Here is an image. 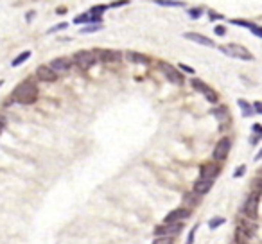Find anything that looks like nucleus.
<instances>
[{
	"label": "nucleus",
	"instance_id": "nucleus-1",
	"mask_svg": "<svg viewBox=\"0 0 262 244\" xmlns=\"http://www.w3.org/2000/svg\"><path fill=\"white\" fill-rule=\"evenodd\" d=\"M13 101L26 106L34 104L38 101V86L34 84V81L26 79L16 84V88L13 90Z\"/></svg>",
	"mask_w": 262,
	"mask_h": 244
},
{
	"label": "nucleus",
	"instance_id": "nucleus-2",
	"mask_svg": "<svg viewBox=\"0 0 262 244\" xmlns=\"http://www.w3.org/2000/svg\"><path fill=\"white\" fill-rule=\"evenodd\" d=\"M221 52L230 58H235V59H243V61H253L255 56L248 51L246 47L243 45H237V43H230V45H223L221 47Z\"/></svg>",
	"mask_w": 262,
	"mask_h": 244
},
{
	"label": "nucleus",
	"instance_id": "nucleus-3",
	"mask_svg": "<svg viewBox=\"0 0 262 244\" xmlns=\"http://www.w3.org/2000/svg\"><path fill=\"white\" fill-rule=\"evenodd\" d=\"M97 59H99V56L95 51H79V52H76V56H74V63H76L81 70L92 69V66L97 63Z\"/></svg>",
	"mask_w": 262,
	"mask_h": 244
},
{
	"label": "nucleus",
	"instance_id": "nucleus-4",
	"mask_svg": "<svg viewBox=\"0 0 262 244\" xmlns=\"http://www.w3.org/2000/svg\"><path fill=\"white\" fill-rule=\"evenodd\" d=\"M258 201H260V190H253L244 201L243 212L248 219H257L258 215Z\"/></svg>",
	"mask_w": 262,
	"mask_h": 244
},
{
	"label": "nucleus",
	"instance_id": "nucleus-5",
	"mask_svg": "<svg viewBox=\"0 0 262 244\" xmlns=\"http://www.w3.org/2000/svg\"><path fill=\"white\" fill-rule=\"evenodd\" d=\"M158 69L160 72L165 76V79L172 84H183V76L180 74V70H176V66H172L171 63H165V61H160L158 63Z\"/></svg>",
	"mask_w": 262,
	"mask_h": 244
},
{
	"label": "nucleus",
	"instance_id": "nucleus-6",
	"mask_svg": "<svg viewBox=\"0 0 262 244\" xmlns=\"http://www.w3.org/2000/svg\"><path fill=\"white\" fill-rule=\"evenodd\" d=\"M183 225L182 223H165V225H160L155 228V235L157 237H176L180 232H182Z\"/></svg>",
	"mask_w": 262,
	"mask_h": 244
},
{
	"label": "nucleus",
	"instance_id": "nucleus-7",
	"mask_svg": "<svg viewBox=\"0 0 262 244\" xmlns=\"http://www.w3.org/2000/svg\"><path fill=\"white\" fill-rule=\"evenodd\" d=\"M190 84H192L194 90H198L200 94H203L205 99H207L208 102H212V104H215V102H217V94H215V92L212 90L207 83H203L201 79H192V83H190Z\"/></svg>",
	"mask_w": 262,
	"mask_h": 244
},
{
	"label": "nucleus",
	"instance_id": "nucleus-8",
	"mask_svg": "<svg viewBox=\"0 0 262 244\" xmlns=\"http://www.w3.org/2000/svg\"><path fill=\"white\" fill-rule=\"evenodd\" d=\"M230 147H232V140L230 139H221L217 144H215V147H214V153H212V157H214V160H217V162H221V160H225L226 157H228V153H230Z\"/></svg>",
	"mask_w": 262,
	"mask_h": 244
},
{
	"label": "nucleus",
	"instance_id": "nucleus-9",
	"mask_svg": "<svg viewBox=\"0 0 262 244\" xmlns=\"http://www.w3.org/2000/svg\"><path fill=\"white\" fill-rule=\"evenodd\" d=\"M253 239V228L251 226H243L239 225L235 228V242L237 244H250Z\"/></svg>",
	"mask_w": 262,
	"mask_h": 244
},
{
	"label": "nucleus",
	"instance_id": "nucleus-10",
	"mask_svg": "<svg viewBox=\"0 0 262 244\" xmlns=\"http://www.w3.org/2000/svg\"><path fill=\"white\" fill-rule=\"evenodd\" d=\"M36 77L40 81H45V83H52V81L58 79V72L51 65H41L36 69Z\"/></svg>",
	"mask_w": 262,
	"mask_h": 244
},
{
	"label": "nucleus",
	"instance_id": "nucleus-11",
	"mask_svg": "<svg viewBox=\"0 0 262 244\" xmlns=\"http://www.w3.org/2000/svg\"><path fill=\"white\" fill-rule=\"evenodd\" d=\"M183 38H187L189 41H194V43L198 45H203V47H215V43L210 40V38L203 36V34H198V33H185L183 34Z\"/></svg>",
	"mask_w": 262,
	"mask_h": 244
},
{
	"label": "nucleus",
	"instance_id": "nucleus-12",
	"mask_svg": "<svg viewBox=\"0 0 262 244\" xmlns=\"http://www.w3.org/2000/svg\"><path fill=\"white\" fill-rule=\"evenodd\" d=\"M190 212L189 208H176V210L169 212V215L165 217V223H182L183 219H189Z\"/></svg>",
	"mask_w": 262,
	"mask_h": 244
},
{
	"label": "nucleus",
	"instance_id": "nucleus-13",
	"mask_svg": "<svg viewBox=\"0 0 262 244\" xmlns=\"http://www.w3.org/2000/svg\"><path fill=\"white\" fill-rule=\"evenodd\" d=\"M232 24H233V26L246 27V29L250 31L251 34H255V36L262 38V27H260V26H257V24H253V22H248V20H239V18L232 20Z\"/></svg>",
	"mask_w": 262,
	"mask_h": 244
},
{
	"label": "nucleus",
	"instance_id": "nucleus-14",
	"mask_svg": "<svg viewBox=\"0 0 262 244\" xmlns=\"http://www.w3.org/2000/svg\"><path fill=\"white\" fill-rule=\"evenodd\" d=\"M219 176V167L214 164H205L203 167H201V174L200 178L203 180H210V182H214V178H217Z\"/></svg>",
	"mask_w": 262,
	"mask_h": 244
},
{
	"label": "nucleus",
	"instance_id": "nucleus-15",
	"mask_svg": "<svg viewBox=\"0 0 262 244\" xmlns=\"http://www.w3.org/2000/svg\"><path fill=\"white\" fill-rule=\"evenodd\" d=\"M212 183L210 180H203V178H198L196 183H194V192L198 194V196H203V194H207L208 190L212 189Z\"/></svg>",
	"mask_w": 262,
	"mask_h": 244
},
{
	"label": "nucleus",
	"instance_id": "nucleus-16",
	"mask_svg": "<svg viewBox=\"0 0 262 244\" xmlns=\"http://www.w3.org/2000/svg\"><path fill=\"white\" fill-rule=\"evenodd\" d=\"M101 61H119L120 52L117 51H108V49H101V51H95Z\"/></svg>",
	"mask_w": 262,
	"mask_h": 244
},
{
	"label": "nucleus",
	"instance_id": "nucleus-17",
	"mask_svg": "<svg viewBox=\"0 0 262 244\" xmlns=\"http://www.w3.org/2000/svg\"><path fill=\"white\" fill-rule=\"evenodd\" d=\"M70 65H72V59H69V58H58L51 63V66L56 72H67V70L70 69Z\"/></svg>",
	"mask_w": 262,
	"mask_h": 244
},
{
	"label": "nucleus",
	"instance_id": "nucleus-18",
	"mask_svg": "<svg viewBox=\"0 0 262 244\" xmlns=\"http://www.w3.org/2000/svg\"><path fill=\"white\" fill-rule=\"evenodd\" d=\"M124 56H126V59H127V61H131V63H140V65H147V61H149V59H147L144 54H140V52L127 51Z\"/></svg>",
	"mask_w": 262,
	"mask_h": 244
},
{
	"label": "nucleus",
	"instance_id": "nucleus-19",
	"mask_svg": "<svg viewBox=\"0 0 262 244\" xmlns=\"http://www.w3.org/2000/svg\"><path fill=\"white\" fill-rule=\"evenodd\" d=\"M237 104H239V108L243 109V112H244V115H246V117L255 115V108H253V106H250V104H248L246 101H243V99H239V101H237Z\"/></svg>",
	"mask_w": 262,
	"mask_h": 244
},
{
	"label": "nucleus",
	"instance_id": "nucleus-20",
	"mask_svg": "<svg viewBox=\"0 0 262 244\" xmlns=\"http://www.w3.org/2000/svg\"><path fill=\"white\" fill-rule=\"evenodd\" d=\"M29 58H31V52H29V51H24L22 54L18 56V58H16V59H13V63H11V65H13V66H20L24 61H27V59H29Z\"/></svg>",
	"mask_w": 262,
	"mask_h": 244
},
{
	"label": "nucleus",
	"instance_id": "nucleus-21",
	"mask_svg": "<svg viewBox=\"0 0 262 244\" xmlns=\"http://www.w3.org/2000/svg\"><path fill=\"white\" fill-rule=\"evenodd\" d=\"M74 22H76V24H92V15H90V13H84V15L77 16Z\"/></svg>",
	"mask_w": 262,
	"mask_h": 244
},
{
	"label": "nucleus",
	"instance_id": "nucleus-22",
	"mask_svg": "<svg viewBox=\"0 0 262 244\" xmlns=\"http://www.w3.org/2000/svg\"><path fill=\"white\" fill-rule=\"evenodd\" d=\"M172 240H174V237H157L153 244H174Z\"/></svg>",
	"mask_w": 262,
	"mask_h": 244
},
{
	"label": "nucleus",
	"instance_id": "nucleus-23",
	"mask_svg": "<svg viewBox=\"0 0 262 244\" xmlns=\"http://www.w3.org/2000/svg\"><path fill=\"white\" fill-rule=\"evenodd\" d=\"M223 223H225V219H223V217H214V219H210V221H208V226H210V230H215L217 226H221Z\"/></svg>",
	"mask_w": 262,
	"mask_h": 244
},
{
	"label": "nucleus",
	"instance_id": "nucleus-24",
	"mask_svg": "<svg viewBox=\"0 0 262 244\" xmlns=\"http://www.w3.org/2000/svg\"><path fill=\"white\" fill-rule=\"evenodd\" d=\"M157 4L158 6H164V8H182V2H162V0H160V2H157Z\"/></svg>",
	"mask_w": 262,
	"mask_h": 244
},
{
	"label": "nucleus",
	"instance_id": "nucleus-25",
	"mask_svg": "<svg viewBox=\"0 0 262 244\" xmlns=\"http://www.w3.org/2000/svg\"><path fill=\"white\" fill-rule=\"evenodd\" d=\"M102 27L101 26H88V27H83L81 29V33L83 34H86V33H97V31H101Z\"/></svg>",
	"mask_w": 262,
	"mask_h": 244
},
{
	"label": "nucleus",
	"instance_id": "nucleus-26",
	"mask_svg": "<svg viewBox=\"0 0 262 244\" xmlns=\"http://www.w3.org/2000/svg\"><path fill=\"white\" fill-rule=\"evenodd\" d=\"M178 69H182L183 72H187V74H194V72H196V70H194L192 66L185 65V63H180V65H178Z\"/></svg>",
	"mask_w": 262,
	"mask_h": 244
},
{
	"label": "nucleus",
	"instance_id": "nucleus-27",
	"mask_svg": "<svg viewBox=\"0 0 262 244\" xmlns=\"http://www.w3.org/2000/svg\"><path fill=\"white\" fill-rule=\"evenodd\" d=\"M196 232H198V225L194 226L192 230H190V233H189V239H187V244H194V235H196Z\"/></svg>",
	"mask_w": 262,
	"mask_h": 244
},
{
	"label": "nucleus",
	"instance_id": "nucleus-28",
	"mask_svg": "<svg viewBox=\"0 0 262 244\" xmlns=\"http://www.w3.org/2000/svg\"><path fill=\"white\" fill-rule=\"evenodd\" d=\"M189 15H190V18H200L201 15H203V13H201V9H190L189 11Z\"/></svg>",
	"mask_w": 262,
	"mask_h": 244
},
{
	"label": "nucleus",
	"instance_id": "nucleus-29",
	"mask_svg": "<svg viewBox=\"0 0 262 244\" xmlns=\"http://www.w3.org/2000/svg\"><path fill=\"white\" fill-rule=\"evenodd\" d=\"M212 113H214V115H217V119H225V113H226V109L225 108H219V109H214V112H212Z\"/></svg>",
	"mask_w": 262,
	"mask_h": 244
},
{
	"label": "nucleus",
	"instance_id": "nucleus-30",
	"mask_svg": "<svg viewBox=\"0 0 262 244\" xmlns=\"http://www.w3.org/2000/svg\"><path fill=\"white\" fill-rule=\"evenodd\" d=\"M67 24H59V26H56V27H52L51 31H49V33H56V31H63V29H67Z\"/></svg>",
	"mask_w": 262,
	"mask_h": 244
},
{
	"label": "nucleus",
	"instance_id": "nucleus-31",
	"mask_svg": "<svg viewBox=\"0 0 262 244\" xmlns=\"http://www.w3.org/2000/svg\"><path fill=\"white\" fill-rule=\"evenodd\" d=\"M244 171H246V165H241V167H237V171H235V178H239V176H243L244 174Z\"/></svg>",
	"mask_w": 262,
	"mask_h": 244
},
{
	"label": "nucleus",
	"instance_id": "nucleus-32",
	"mask_svg": "<svg viewBox=\"0 0 262 244\" xmlns=\"http://www.w3.org/2000/svg\"><path fill=\"white\" fill-rule=\"evenodd\" d=\"M251 128H253V133H262V124H253Z\"/></svg>",
	"mask_w": 262,
	"mask_h": 244
},
{
	"label": "nucleus",
	"instance_id": "nucleus-33",
	"mask_svg": "<svg viewBox=\"0 0 262 244\" xmlns=\"http://www.w3.org/2000/svg\"><path fill=\"white\" fill-rule=\"evenodd\" d=\"M253 108H255V112H258V113L262 115V104H260V102H255Z\"/></svg>",
	"mask_w": 262,
	"mask_h": 244
},
{
	"label": "nucleus",
	"instance_id": "nucleus-34",
	"mask_svg": "<svg viewBox=\"0 0 262 244\" xmlns=\"http://www.w3.org/2000/svg\"><path fill=\"white\" fill-rule=\"evenodd\" d=\"M215 33H217L219 36H223V34H225V29H223V27H215Z\"/></svg>",
	"mask_w": 262,
	"mask_h": 244
},
{
	"label": "nucleus",
	"instance_id": "nucleus-35",
	"mask_svg": "<svg viewBox=\"0 0 262 244\" xmlns=\"http://www.w3.org/2000/svg\"><path fill=\"white\" fill-rule=\"evenodd\" d=\"M260 158H262V149L257 153V157H255V162H258V160H260Z\"/></svg>",
	"mask_w": 262,
	"mask_h": 244
}]
</instances>
